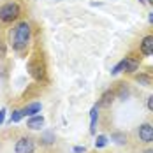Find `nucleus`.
Here are the masks:
<instances>
[{
  "instance_id": "f257e3e1",
  "label": "nucleus",
  "mask_w": 153,
  "mask_h": 153,
  "mask_svg": "<svg viewBox=\"0 0 153 153\" xmlns=\"http://www.w3.org/2000/svg\"><path fill=\"white\" fill-rule=\"evenodd\" d=\"M30 35H32V28L27 21L16 25L13 33H11V46H13V49L23 51L25 48L28 46V42H30Z\"/></svg>"
},
{
  "instance_id": "f03ea898",
  "label": "nucleus",
  "mask_w": 153,
  "mask_h": 153,
  "mask_svg": "<svg viewBox=\"0 0 153 153\" xmlns=\"http://www.w3.org/2000/svg\"><path fill=\"white\" fill-rule=\"evenodd\" d=\"M19 16V5L16 2H7L0 7V21L2 23H11Z\"/></svg>"
},
{
  "instance_id": "7ed1b4c3",
  "label": "nucleus",
  "mask_w": 153,
  "mask_h": 153,
  "mask_svg": "<svg viewBox=\"0 0 153 153\" xmlns=\"http://www.w3.org/2000/svg\"><path fill=\"white\" fill-rule=\"evenodd\" d=\"M33 150H35V143L32 137H19L14 146L16 153H33Z\"/></svg>"
},
{
  "instance_id": "20e7f679",
  "label": "nucleus",
  "mask_w": 153,
  "mask_h": 153,
  "mask_svg": "<svg viewBox=\"0 0 153 153\" xmlns=\"http://www.w3.org/2000/svg\"><path fill=\"white\" fill-rule=\"evenodd\" d=\"M139 139L143 141V143H153V125L152 123H143L141 127H139Z\"/></svg>"
},
{
  "instance_id": "39448f33",
  "label": "nucleus",
  "mask_w": 153,
  "mask_h": 153,
  "mask_svg": "<svg viewBox=\"0 0 153 153\" xmlns=\"http://www.w3.org/2000/svg\"><path fill=\"white\" fill-rule=\"evenodd\" d=\"M141 53L146 55V56L153 55V35H146L143 39V42H141Z\"/></svg>"
},
{
  "instance_id": "423d86ee",
  "label": "nucleus",
  "mask_w": 153,
  "mask_h": 153,
  "mask_svg": "<svg viewBox=\"0 0 153 153\" xmlns=\"http://www.w3.org/2000/svg\"><path fill=\"white\" fill-rule=\"evenodd\" d=\"M39 111H41V102H32V104L23 107V114L25 116H35Z\"/></svg>"
},
{
  "instance_id": "0eeeda50",
  "label": "nucleus",
  "mask_w": 153,
  "mask_h": 153,
  "mask_svg": "<svg viewBox=\"0 0 153 153\" xmlns=\"http://www.w3.org/2000/svg\"><path fill=\"white\" fill-rule=\"evenodd\" d=\"M42 125H44V118H42V116H37V114H35V116H30L28 122H27V127H28V128H33V130H35V128H41Z\"/></svg>"
},
{
  "instance_id": "6e6552de",
  "label": "nucleus",
  "mask_w": 153,
  "mask_h": 153,
  "mask_svg": "<svg viewBox=\"0 0 153 153\" xmlns=\"http://www.w3.org/2000/svg\"><path fill=\"white\" fill-rule=\"evenodd\" d=\"M137 69H139V60L137 58H132V56L125 58V71H127V72H136Z\"/></svg>"
},
{
  "instance_id": "1a4fd4ad",
  "label": "nucleus",
  "mask_w": 153,
  "mask_h": 153,
  "mask_svg": "<svg viewBox=\"0 0 153 153\" xmlns=\"http://www.w3.org/2000/svg\"><path fill=\"white\" fill-rule=\"evenodd\" d=\"M113 100H114V92H106L102 95V99L99 100V106L100 107H109L113 104Z\"/></svg>"
},
{
  "instance_id": "9d476101",
  "label": "nucleus",
  "mask_w": 153,
  "mask_h": 153,
  "mask_svg": "<svg viewBox=\"0 0 153 153\" xmlns=\"http://www.w3.org/2000/svg\"><path fill=\"white\" fill-rule=\"evenodd\" d=\"M90 118H92V123H90V134H95V127H97V118H99V107L93 106L92 111H90Z\"/></svg>"
},
{
  "instance_id": "9b49d317",
  "label": "nucleus",
  "mask_w": 153,
  "mask_h": 153,
  "mask_svg": "<svg viewBox=\"0 0 153 153\" xmlns=\"http://www.w3.org/2000/svg\"><path fill=\"white\" fill-rule=\"evenodd\" d=\"M111 139L116 141L118 144H125V143H127V136H125L123 132H113V134H111Z\"/></svg>"
},
{
  "instance_id": "f8f14e48",
  "label": "nucleus",
  "mask_w": 153,
  "mask_h": 153,
  "mask_svg": "<svg viewBox=\"0 0 153 153\" xmlns=\"http://www.w3.org/2000/svg\"><path fill=\"white\" fill-rule=\"evenodd\" d=\"M23 116H25V114H23V109H16V111H13L11 122H19V120H21Z\"/></svg>"
},
{
  "instance_id": "ddd939ff",
  "label": "nucleus",
  "mask_w": 153,
  "mask_h": 153,
  "mask_svg": "<svg viewBox=\"0 0 153 153\" xmlns=\"http://www.w3.org/2000/svg\"><path fill=\"white\" fill-rule=\"evenodd\" d=\"M106 144H107L106 136H97V141H95V146H97V148H104Z\"/></svg>"
},
{
  "instance_id": "4468645a",
  "label": "nucleus",
  "mask_w": 153,
  "mask_h": 153,
  "mask_svg": "<svg viewBox=\"0 0 153 153\" xmlns=\"http://www.w3.org/2000/svg\"><path fill=\"white\" fill-rule=\"evenodd\" d=\"M122 71H125V60H122L118 65H114L113 71H111V74H118V72H122Z\"/></svg>"
},
{
  "instance_id": "2eb2a0df",
  "label": "nucleus",
  "mask_w": 153,
  "mask_h": 153,
  "mask_svg": "<svg viewBox=\"0 0 153 153\" xmlns=\"http://www.w3.org/2000/svg\"><path fill=\"white\" fill-rule=\"evenodd\" d=\"M137 83H143L144 86H148V85L152 83V79H150L148 76H137Z\"/></svg>"
},
{
  "instance_id": "dca6fc26",
  "label": "nucleus",
  "mask_w": 153,
  "mask_h": 153,
  "mask_svg": "<svg viewBox=\"0 0 153 153\" xmlns=\"http://www.w3.org/2000/svg\"><path fill=\"white\" fill-rule=\"evenodd\" d=\"M44 139H46L44 143H46V144H49V143H53V141H55V136H53V134H46V136H44Z\"/></svg>"
},
{
  "instance_id": "f3484780",
  "label": "nucleus",
  "mask_w": 153,
  "mask_h": 153,
  "mask_svg": "<svg viewBox=\"0 0 153 153\" xmlns=\"http://www.w3.org/2000/svg\"><path fill=\"white\" fill-rule=\"evenodd\" d=\"M148 109L153 113V95H150V97H148Z\"/></svg>"
},
{
  "instance_id": "a211bd4d",
  "label": "nucleus",
  "mask_w": 153,
  "mask_h": 153,
  "mask_svg": "<svg viewBox=\"0 0 153 153\" xmlns=\"http://www.w3.org/2000/svg\"><path fill=\"white\" fill-rule=\"evenodd\" d=\"M4 116H5V109H0V125L4 123Z\"/></svg>"
},
{
  "instance_id": "6ab92c4d",
  "label": "nucleus",
  "mask_w": 153,
  "mask_h": 153,
  "mask_svg": "<svg viewBox=\"0 0 153 153\" xmlns=\"http://www.w3.org/2000/svg\"><path fill=\"white\" fill-rule=\"evenodd\" d=\"M74 153H85V146H83V148H81V146H76V148H74Z\"/></svg>"
},
{
  "instance_id": "aec40b11",
  "label": "nucleus",
  "mask_w": 153,
  "mask_h": 153,
  "mask_svg": "<svg viewBox=\"0 0 153 153\" xmlns=\"http://www.w3.org/2000/svg\"><path fill=\"white\" fill-rule=\"evenodd\" d=\"M127 93H128V92H127V90H125V88H122V90H120V95H122V97H125V95H127Z\"/></svg>"
},
{
  "instance_id": "412c9836",
  "label": "nucleus",
  "mask_w": 153,
  "mask_h": 153,
  "mask_svg": "<svg viewBox=\"0 0 153 153\" xmlns=\"http://www.w3.org/2000/svg\"><path fill=\"white\" fill-rule=\"evenodd\" d=\"M148 19H150V23H153V14H150V18H148Z\"/></svg>"
},
{
  "instance_id": "4be33fe9",
  "label": "nucleus",
  "mask_w": 153,
  "mask_h": 153,
  "mask_svg": "<svg viewBox=\"0 0 153 153\" xmlns=\"http://www.w3.org/2000/svg\"><path fill=\"white\" fill-rule=\"evenodd\" d=\"M143 153H153V150H144Z\"/></svg>"
},
{
  "instance_id": "5701e85b",
  "label": "nucleus",
  "mask_w": 153,
  "mask_h": 153,
  "mask_svg": "<svg viewBox=\"0 0 153 153\" xmlns=\"http://www.w3.org/2000/svg\"><path fill=\"white\" fill-rule=\"evenodd\" d=\"M148 2H150V4H152V5H153V0H148Z\"/></svg>"
}]
</instances>
